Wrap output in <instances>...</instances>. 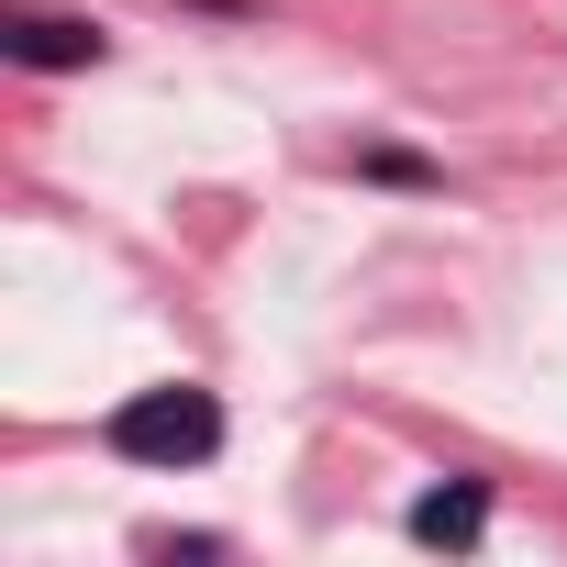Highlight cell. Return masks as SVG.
<instances>
[{"label": "cell", "mask_w": 567, "mask_h": 567, "mask_svg": "<svg viewBox=\"0 0 567 567\" xmlns=\"http://www.w3.org/2000/svg\"><path fill=\"white\" fill-rule=\"evenodd\" d=\"M101 445H112L123 467H212V456H223V401H212V390H134V401L101 423Z\"/></svg>", "instance_id": "1"}, {"label": "cell", "mask_w": 567, "mask_h": 567, "mask_svg": "<svg viewBox=\"0 0 567 567\" xmlns=\"http://www.w3.org/2000/svg\"><path fill=\"white\" fill-rule=\"evenodd\" d=\"M0 56H12V68H101L112 34L79 23V12H12V23H0Z\"/></svg>", "instance_id": "2"}, {"label": "cell", "mask_w": 567, "mask_h": 567, "mask_svg": "<svg viewBox=\"0 0 567 567\" xmlns=\"http://www.w3.org/2000/svg\"><path fill=\"white\" fill-rule=\"evenodd\" d=\"M478 534H489V489H478V478H445V489H423V501H412V545L467 556Z\"/></svg>", "instance_id": "3"}, {"label": "cell", "mask_w": 567, "mask_h": 567, "mask_svg": "<svg viewBox=\"0 0 567 567\" xmlns=\"http://www.w3.org/2000/svg\"><path fill=\"white\" fill-rule=\"evenodd\" d=\"M357 178H379V189H445V167L412 156V145H357Z\"/></svg>", "instance_id": "4"}, {"label": "cell", "mask_w": 567, "mask_h": 567, "mask_svg": "<svg viewBox=\"0 0 567 567\" xmlns=\"http://www.w3.org/2000/svg\"><path fill=\"white\" fill-rule=\"evenodd\" d=\"M189 12H234V23H245V12H256V0H189Z\"/></svg>", "instance_id": "5"}]
</instances>
